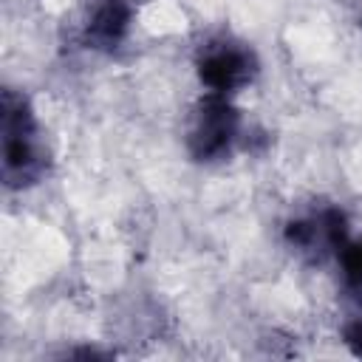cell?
<instances>
[{
    "instance_id": "obj_6",
    "label": "cell",
    "mask_w": 362,
    "mask_h": 362,
    "mask_svg": "<svg viewBox=\"0 0 362 362\" xmlns=\"http://www.w3.org/2000/svg\"><path fill=\"white\" fill-rule=\"evenodd\" d=\"M337 260H339L345 294L362 308V238L359 240H345Z\"/></svg>"
},
{
    "instance_id": "obj_5",
    "label": "cell",
    "mask_w": 362,
    "mask_h": 362,
    "mask_svg": "<svg viewBox=\"0 0 362 362\" xmlns=\"http://www.w3.org/2000/svg\"><path fill=\"white\" fill-rule=\"evenodd\" d=\"M133 25V6L127 0H99L85 23V45L93 51H116Z\"/></svg>"
},
{
    "instance_id": "obj_3",
    "label": "cell",
    "mask_w": 362,
    "mask_h": 362,
    "mask_svg": "<svg viewBox=\"0 0 362 362\" xmlns=\"http://www.w3.org/2000/svg\"><path fill=\"white\" fill-rule=\"evenodd\" d=\"M257 71H260L257 54L246 42H238L232 37L209 40L206 45H201L195 57V74L201 85L209 93H221V96H232L246 85H252Z\"/></svg>"
},
{
    "instance_id": "obj_1",
    "label": "cell",
    "mask_w": 362,
    "mask_h": 362,
    "mask_svg": "<svg viewBox=\"0 0 362 362\" xmlns=\"http://www.w3.org/2000/svg\"><path fill=\"white\" fill-rule=\"evenodd\" d=\"M0 175L8 189H28L37 187L51 167L48 147L42 141L40 122L34 116V107L25 93L6 88L0 102Z\"/></svg>"
},
{
    "instance_id": "obj_4",
    "label": "cell",
    "mask_w": 362,
    "mask_h": 362,
    "mask_svg": "<svg viewBox=\"0 0 362 362\" xmlns=\"http://www.w3.org/2000/svg\"><path fill=\"white\" fill-rule=\"evenodd\" d=\"M283 240L297 257L308 263H320L331 255H339V249L345 246L348 215L334 204L314 206L283 226Z\"/></svg>"
},
{
    "instance_id": "obj_2",
    "label": "cell",
    "mask_w": 362,
    "mask_h": 362,
    "mask_svg": "<svg viewBox=\"0 0 362 362\" xmlns=\"http://www.w3.org/2000/svg\"><path fill=\"white\" fill-rule=\"evenodd\" d=\"M240 130H243V116L232 105V99L221 93H206L192 107L187 124V150L201 164L223 161L226 156H232Z\"/></svg>"
},
{
    "instance_id": "obj_7",
    "label": "cell",
    "mask_w": 362,
    "mask_h": 362,
    "mask_svg": "<svg viewBox=\"0 0 362 362\" xmlns=\"http://www.w3.org/2000/svg\"><path fill=\"white\" fill-rule=\"evenodd\" d=\"M342 339H345V345H348V351L354 356H362V317H356V320H351L345 325Z\"/></svg>"
}]
</instances>
